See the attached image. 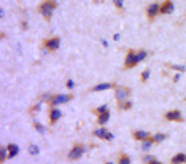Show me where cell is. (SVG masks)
I'll return each instance as SVG.
<instances>
[{
  "mask_svg": "<svg viewBox=\"0 0 186 164\" xmlns=\"http://www.w3.org/2000/svg\"><path fill=\"white\" fill-rule=\"evenodd\" d=\"M56 8H57V3L54 2V0H45V2L40 3L38 11H40V14H41L46 21H50V19L53 18V11H54Z\"/></svg>",
  "mask_w": 186,
  "mask_h": 164,
  "instance_id": "1",
  "label": "cell"
},
{
  "mask_svg": "<svg viewBox=\"0 0 186 164\" xmlns=\"http://www.w3.org/2000/svg\"><path fill=\"white\" fill-rule=\"evenodd\" d=\"M84 151H86V147H84L83 144H75V145L72 147V150L68 151L67 158H68V161H78V159L84 155Z\"/></svg>",
  "mask_w": 186,
  "mask_h": 164,
  "instance_id": "2",
  "label": "cell"
},
{
  "mask_svg": "<svg viewBox=\"0 0 186 164\" xmlns=\"http://www.w3.org/2000/svg\"><path fill=\"white\" fill-rule=\"evenodd\" d=\"M114 97H116V101H118V102L127 101L130 97V88L116 85V88H114Z\"/></svg>",
  "mask_w": 186,
  "mask_h": 164,
  "instance_id": "3",
  "label": "cell"
},
{
  "mask_svg": "<svg viewBox=\"0 0 186 164\" xmlns=\"http://www.w3.org/2000/svg\"><path fill=\"white\" fill-rule=\"evenodd\" d=\"M73 99V94H54L50 101V107H57L61 104H68Z\"/></svg>",
  "mask_w": 186,
  "mask_h": 164,
  "instance_id": "4",
  "label": "cell"
},
{
  "mask_svg": "<svg viewBox=\"0 0 186 164\" xmlns=\"http://www.w3.org/2000/svg\"><path fill=\"white\" fill-rule=\"evenodd\" d=\"M43 45H45V48L48 50L50 53L57 51L59 46H61V38H59V37H51V38H48V40H45Z\"/></svg>",
  "mask_w": 186,
  "mask_h": 164,
  "instance_id": "5",
  "label": "cell"
},
{
  "mask_svg": "<svg viewBox=\"0 0 186 164\" xmlns=\"http://www.w3.org/2000/svg\"><path fill=\"white\" fill-rule=\"evenodd\" d=\"M138 64V61H137V53L134 51V50H129L127 53H126V57H124V68H132V67H135Z\"/></svg>",
  "mask_w": 186,
  "mask_h": 164,
  "instance_id": "6",
  "label": "cell"
},
{
  "mask_svg": "<svg viewBox=\"0 0 186 164\" xmlns=\"http://www.w3.org/2000/svg\"><path fill=\"white\" fill-rule=\"evenodd\" d=\"M164 118H166L167 121H172V123H181V121H183V115H181L180 110L173 108V110H169V112L164 115Z\"/></svg>",
  "mask_w": 186,
  "mask_h": 164,
  "instance_id": "7",
  "label": "cell"
},
{
  "mask_svg": "<svg viewBox=\"0 0 186 164\" xmlns=\"http://www.w3.org/2000/svg\"><path fill=\"white\" fill-rule=\"evenodd\" d=\"M92 134H94V137H97V139H104V140H108V142H111V140L114 139V135H113L110 131H107L104 126H100L99 129H96Z\"/></svg>",
  "mask_w": 186,
  "mask_h": 164,
  "instance_id": "8",
  "label": "cell"
},
{
  "mask_svg": "<svg viewBox=\"0 0 186 164\" xmlns=\"http://www.w3.org/2000/svg\"><path fill=\"white\" fill-rule=\"evenodd\" d=\"M61 118H62V112H61L57 107H50V113H48L50 124H56Z\"/></svg>",
  "mask_w": 186,
  "mask_h": 164,
  "instance_id": "9",
  "label": "cell"
},
{
  "mask_svg": "<svg viewBox=\"0 0 186 164\" xmlns=\"http://www.w3.org/2000/svg\"><path fill=\"white\" fill-rule=\"evenodd\" d=\"M173 10H175V7H173L172 0H164L159 7V14H172Z\"/></svg>",
  "mask_w": 186,
  "mask_h": 164,
  "instance_id": "10",
  "label": "cell"
},
{
  "mask_svg": "<svg viewBox=\"0 0 186 164\" xmlns=\"http://www.w3.org/2000/svg\"><path fill=\"white\" fill-rule=\"evenodd\" d=\"M159 3H151V5H148L146 7V16H148V19H154L157 14H159Z\"/></svg>",
  "mask_w": 186,
  "mask_h": 164,
  "instance_id": "11",
  "label": "cell"
},
{
  "mask_svg": "<svg viewBox=\"0 0 186 164\" xmlns=\"http://www.w3.org/2000/svg\"><path fill=\"white\" fill-rule=\"evenodd\" d=\"M111 88H116L114 83H99L96 86H92V92H99V91H107V89H111Z\"/></svg>",
  "mask_w": 186,
  "mask_h": 164,
  "instance_id": "12",
  "label": "cell"
},
{
  "mask_svg": "<svg viewBox=\"0 0 186 164\" xmlns=\"http://www.w3.org/2000/svg\"><path fill=\"white\" fill-rule=\"evenodd\" d=\"M132 137L135 139V140H145V139H148V137H151V132H148V131H134L132 132Z\"/></svg>",
  "mask_w": 186,
  "mask_h": 164,
  "instance_id": "13",
  "label": "cell"
},
{
  "mask_svg": "<svg viewBox=\"0 0 186 164\" xmlns=\"http://www.w3.org/2000/svg\"><path fill=\"white\" fill-rule=\"evenodd\" d=\"M186 162V153H177L170 158V164H184Z\"/></svg>",
  "mask_w": 186,
  "mask_h": 164,
  "instance_id": "14",
  "label": "cell"
},
{
  "mask_svg": "<svg viewBox=\"0 0 186 164\" xmlns=\"http://www.w3.org/2000/svg\"><path fill=\"white\" fill-rule=\"evenodd\" d=\"M7 150H8V156H10V159L19 155V147H18L16 144H10V145H7Z\"/></svg>",
  "mask_w": 186,
  "mask_h": 164,
  "instance_id": "15",
  "label": "cell"
},
{
  "mask_svg": "<svg viewBox=\"0 0 186 164\" xmlns=\"http://www.w3.org/2000/svg\"><path fill=\"white\" fill-rule=\"evenodd\" d=\"M108 120H110V112H105V113L97 115V124H99V126L107 124V123H108Z\"/></svg>",
  "mask_w": 186,
  "mask_h": 164,
  "instance_id": "16",
  "label": "cell"
},
{
  "mask_svg": "<svg viewBox=\"0 0 186 164\" xmlns=\"http://www.w3.org/2000/svg\"><path fill=\"white\" fill-rule=\"evenodd\" d=\"M153 145H154V139H153V135L148 137V139H145V140H142V150H145V151L151 150Z\"/></svg>",
  "mask_w": 186,
  "mask_h": 164,
  "instance_id": "17",
  "label": "cell"
},
{
  "mask_svg": "<svg viewBox=\"0 0 186 164\" xmlns=\"http://www.w3.org/2000/svg\"><path fill=\"white\" fill-rule=\"evenodd\" d=\"M153 139H154V144H161L167 139V135L162 134V132H156V134H153Z\"/></svg>",
  "mask_w": 186,
  "mask_h": 164,
  "instance_id": "18",
  "label": "cell"
},
{
  "mask_svg": "<svg viewBox=\"0 0 186 164\" xmlns=\"http://www.w3.org/2000/svg\"><path fill=\"white\" fill-rule=\"evenodd\" d=\"M146 56H148V51H146V50H138V51H137V61H138V62L145 61Z\"/></svg>",
  "mask_w": 186,
  "mask_h": 164,
  "instance_id": "19",
  "label": "cell"
},
{
  "mask_svg": "<svg viewBox=\"0 0 186 164\" xmlns=\"http://www.w3.org/2000/svg\"><path fill=\"white\" fill-rule=\"evenodd\" d=\"M120 108L124 110V112H127V110L132 108V102H130L129 99H127V101H123V102H120Z\"/></svg>",
  "mask_w": 186,
  "mask_h": 164,
  "instance_id": "20",
  "label": "cell"
},
{
  "mask_svg": "<svg viewBox=\"0 0 186 164\" xmlns=\"http://www.w3.org/2000/svg\"><path fill=\"white\" fill-rule=\"evenodd\" d=\"M8 158H10V156H8V150H7V147H2V148H0V161L5 162Z\"/></svg>",
  "mask_w": 186,
  "mask_h": 164,
  "instance_id": "21",
  "label": "cell"
},
{
  "mask_svg": "<svg viewBox=\"0 0 186 164\" xmlns=\"http://www.w3.org/2000/svg\"><path fill=\"white\" fill-rule=\"evenodd\" d=\"M150 75H151V70H150V68H145L143 72H142V77H140L142 83H146V81L150 80Z\"/></svg>",
  "mask_w": 186,
  "mask_h": 164,
  "instance_id": "22",
  "label": "cell"
},
{
  "mask_svg": "<svg viewBox=\"0 0 186 164\" xmlns=\"http://www.w3.org/2000/svg\"><path fill=\"white\" fill-rule=\"evenodd\" d=\"M34 128L40 132V134H45L46 132V129H45V126L43 124H40V123H37V121H34Z\"/></svg>",
  "mask_w": 186,
  "mask_h": 164,
  "instance_id": "23",
  "label": "cell"
},
{
  "mask_svg": "<svg viewBox=\"0 0 186 164\" xmlns=\"http://www.w3.org/2000/svg\"><path fill=\"white\" fill-rule=\"evenodd\" d=\"M29 153L35 156V155H38V153H40V148H38L37 145H34V144H32V145H29Z\"/></svg>",
  "mask_w": 186,
  "mask_h": 164,
  "instance_id": "24",
  "label": "cell"
},
{
  "mask_svg": "<svg viewBox=\"0 0 186 164\" xmlns=\"http://www.w3.org/2000/svg\"><path fill=\"white\" fill-rule=\"evenodd\" d=\"M118 162H120V164H130V158H129L127 155H121Z\"/></svg>",
  "mask_w": 186,
  "mask_h": 164,
  "instance_id": "25",
  "label": "cell"
},
{
  "mask_svg": "<svg viewBox=\"0 0 186 164\" xmlns=\"http://www.w3.org/2000/svg\"><path fill=\"white\" fill-rule=\"evenodd\" d=\"M105 112H108V107H107V105H102V107H97V108L94 110V113H97V115H100V113H105Z\"/></svg>",
  "mask_w": 186,
  "mask_h": 164,
  "instance_id": "26",
  "label": "cell"
},
{
  "mask_svg": "<svg viewBox=\"0 0 186 164\" xmlns=\"http://www.w3.org/2000/svg\"><path fill=\"white\" fill-rule=\"evenodd\" d=\"M113 5L118 8V10H123V7H124V3H123V0H113Z\"/></svg>",
  "mask_w": 186,
  "mask_h": 164,
  "instance_id": "27",
  "label": "cell"
},
{
  "mask_svg": "<svg viewBox=\"0 0 186 164\" xmlns=\"http://www.w3.org/2000/svg\"><path fill=\"white\" fill-rule=\"evenodd\" d=\"M146 164H162V162H161L157 158H153V156H151V158H150V161H146Z\"/></svg>",
  "mask_w": 186,
  "mask_h": 164,
  "instance_id": "28",
  "label": "cell"
},
{
  "mask_svg": "<svg viewBox=\"0 0 186 164\" xmlns=\"http://www.w3.org/2000/svg\"><path fill=\"white\" fill-rule=\"evenodd\" d=\"M65 85H67V88H68V89H73V88H75V81H73V80H67V83H65Z\"/></svg>",
  "mask_w": 186,
  "mask_h": 164,
  "instance_id": "29",
  "label": "cell"
},
{
  "mask_svg": "<svg viewBox=\"0 0 186 164\" xmlns=\"http://www.w3.org/2000/svg\"><path fill=\"white\" fill-rule=\"evenodd\" d=\"M173 68L175 70H180V72H184V67L183 65H173Z\"/></svg>",
  "mask_w": 186,
  "mask_h": 164,
  "instance_id": "30",
  "label": "cell"
},
{
  "mask_svg": "<svg viewBox=\"0 0 186 164\" xmlns=\"http://www.w3.org/2000/svg\"><path fill=\"white\" fill-rule=\"evenodd\" d=\"M107 164H113V162H111V161H108V162H107Z\"/></svg>",
  "mask_w": 186,
  "mask_h": 164,
  "instance_id": "31",
  "label": "cell"
}]
</instances>
